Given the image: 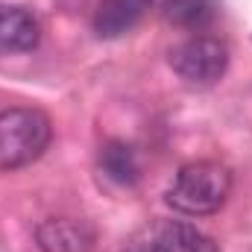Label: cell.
I'll list each match as a JSON object with an SVG mask.
<instances>
[{
  "instance_id": "cell-1",
  "label": "cell",
  "mask_w": 252,
  "mask_h": 252,
  "mask_svg": "<svg viewBox=\"0 0 252 252\" xmlns=\"http://www.w3.org/2000/svg\"><path fill=\"white\" fill-rule=\"evenodd\" d=\"M232 193V170L220 161L199 158L179 167L167 188V205L188 217H205L223 208Z\"/></svg>"
},
{
  "instance_id": "cell-2",
  "label": "cell",
  "mask_w": 252,
  "mask_h": 252,
  "mask_svg": "<svg viewBox=\"0 0 252 252\" xmlns=\"http://www.w3.org/2000/svg\"><path fill=\"white\" fill-rule=\"evenodd\" d=\"M53 124L41 109L12 106L0 112V167L15 170L38 161L50 147Z\"/></svg>"
},
{
  "instance_id": "cell-3",
  "label": "cell",
  "mask_w": 252,
  "mask_h": 252,
  "mask_svg": "<svg viewBox=\"0 0 252 252\" xmlns=\"http://www.w3.org/2000/svg\"><path fill=\"white\" fill-rule=\"evenodd\" d=\"M170 67L188 85H214L229 67V47L214 35H190L170 50Z\"/></svg>"
},
{
  "instance_id": "cell-4",
  "label": "cell",
  "mask_w": 252,
  "mask_h": 252,
  "mask_svg": "<svg viewBox=\"0 0 252 252\" xmlns=\"http://www.w3.org/2000/svg\"><path fill=\"white\" fill-rule=\"evenodd\" d=\"M35 244L41 252H91L94 229L76 217H47L35 226Z\"/></svg>"
},
{
  "instance_id": "cell-5",
  "label": "cell",
  "mask_w": 252,
  "mask_h": 252,
  "mask_svg": "<svg viewBox=\"0 0 252 252\" xmlns=\"http://www.w3.org/2000/svg\"><path fill=\"white\" fill-rule=\"evenodd\" d=\"M41 41V24L27 6H0V56L30 53Z\"/></svg>"
},
{
  "instance_id": "cell-6",
  "label": "cell",
  "mask_w": 252,
  "mask_h": 252,
  "mask_svg": "<svg viewBox=\"0 0 252 252\" xmlns=\"http://www.w3.org/2000/svg\"><path fill=\"white\" fill-rule=\"evenodd\" d=\"M153 0H100L94 12V32L100 38H121L147 15Z\"/></svg>"
},
{
  "instance_id": "cell-7",
  "label": "cell",
  "mask_w": 252,
  "mask_h": 252,
  "mask_svg": "<svg viewBox=\"0 0 252 252\" xmlns=\"http://www.w3.org/2000/svg\"><path fill=\"white\" fill-rule=\"evenodd\" d=\"M100 170L118 182V185H135L141 179V161L135 156V150L124 141H109L100 150Z\"/></svg>"
},
{
  "instance_id": "cell-8",
  "label": "cell",
  "mask_w": 252,
  "mask_h": 252,
  "mask_svg": "<svg viewBox=\"0 0 252 252\" xmlns=\"http://www.w3.org/2000/svg\"><path fill=\"white\" fill-rule=\"evenodd\" d=\"M161 15H164L167 24H173L179 30L199 32V30L211 27V21L217 15V6H214V0H164Z\"/></svg>"
},
{
  "instance_id": "cell-9",
  "label": "cell",
  "mask_w": 252,
  "mask_h": 252,
  "mask_svg": "<svg viewBox=\"0 0 252 252\" xmlns=\"http://www.w3.org/2000/svg\"><path fill=\"white\" fill-rule=\"evenodd\" d=\"M156 229L161 232V238L167 241L170 252H220L217 244L202 235L196 226L190 223H179V220H161L156 223Z\"/></svg>"
},
{
  "instance_id": "cell-10",
  "label": "cell",
  "mask_w": 252,
  "mask_h": 252,
  "mask_svg": "<svg viewBox=\"0 0 252 252\" xmlns=\"http://www.w3.org/2000/svg\"><path fill=\"white\" fill-rule=\"evenodd\" d=\"M121 252H170V247H167V241L161 238V232L153 226V229H147L144 235L132 238Z\"/></svg>"
}]
</instances>
